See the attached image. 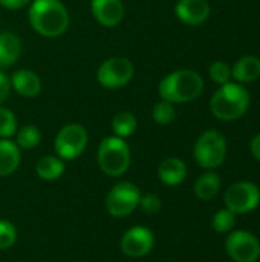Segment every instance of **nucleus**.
Masks as SVG:
<instances>
[{
    "label": "nucleus",
    "mask_w": 260,
    "mask_h": 262,
    "mask_svg": "<svg viewBox=\"0 0 260 262\" xmlns=\"http://www.w3.org/2000/svg\"><path fill=\"white\" fill-rule=\"evenodd\" d=\"M9 80L11 88H14V91L21 97L32 98L41 91V78L32 69H18L12 74Z\"/></svg>",
    "instance_id": "nucleus-14"
},
{
    "label": "nucleus",
    "mask_w": 260,
    "mask_h": 262,
    "mask_svg": "<svg viewBox=\"0 0 260 262\" xmlns=\"http://www.w3.org/2000/svg\"><path fill=\"white\" fill-rule=\"evenodd\" d=\"M89 141V134L84 126L78 123H70L63 126L54 141V147L57 152V157L61 160H75L78 158Z\"/></svg>",
    "instance_id": "nucleus-7"
},
{
    "label": "nucleus",
    "mask_w": 260,
    "mask_h": 262,
    "mask_svg": "<svg viewBox=\"0 0 260 262\" xmlns=\"http://www.w3.org/2000/svg\"><path fill=\"white\" fill-rule=\"evenodd\" d=\"M155 236L152 230L143 226L129 229L121 238V252L130 258H143L153 249Z\"/></svg>",
    "instance_id": "nucleus-11"
},
{
    "label": "nucleus",
    "mask_w": 260,
    "mask_h": 262,
    "mask_svg": "<svg viewBox=\"0 0 260 262\" xmlns=\"http://www.w3.org/2000/svg\"><path fill=\"white\" fill-rule=\"evenodd\" d=\"M40 141H41V132L38 127H35L32 124L23 126L21 129H18L15 132V144L20 149L31 150V149L37 147L40 144Z\"/></svg>",
    "instance_id": "nucleus-22"
},
{
    "label": "nucleus",
    "mask_w": 260,
    "mask_h": 262,
    "mask_svg": "<svg viewBox=\"0 0 260 262\" xmlns=\"http://www.w3.org/2000/svg\"><path fill=\"white\" fill-rule=\"evenodd\" d=\"M176 117V111H175V104L166 100L158 101L153 109H152V118L156 124L159 126H167L170 124Z\"/></svg>",
    "instance_id": "nucleus-23"
},
{
    "label": "nucleus",
    "mask_w": 260,
    "mask_h": 262,
    "mask_svg": "<svg viewBox=\"0 0 260 262\" xmlns=\"http://www.w3.org/2000/svg\"><path fill=\"white\" fill-rule=\"evenodd\" d=\"M250 92L241 83L222 84L211 97V114L222 121H234L245 115L250 107Z\"/></svg>",
    "instance_id": "nucleus-3"
},
{
    "label": "nucleus",
    "mask_w": 260,
    "mask_h": 262,
    "mask_svg": "<svg viewBox=\"0 0 260 262\" xmlns=\"http://www.w3.org/2000/svg\"><path fill=\"white\" fill-rule=\"evenodd\" d=\"M141 190L130 181H121L112 187L106 198L107 212L113 218H126L139 207Z\"/></svg>",
    "instance_id": "nucleus-6"
},
{
    "label": "nucleus",
    "mask_w": 260,
    "mask_h": 262,
    "mask_svg": "<svg viewBox=\"0 0 260 262\" xmlns=\"http://www.w3.org/2000/svg\"><path fill=\"white\" fill-rule=\"evenodd\" d=\"M17 241V230L12 223L0 220V250H6Z\"/></svg>",
    "instance_id": "nucleus-27"
},
{
    "label": "nucleus",
    "mask_w": 260,
    "mask_h": 262,
    "mask_svg": "<svg viewBox=\"0 0 260 262\" xmlns=\"http://www.w3.org/2000/svg\"><path fill=\"white\" fill-rule=\"evenodd\" d=\"M97 161L100 169L109 177H121L130 166V149L124 138L106 137L97 152Z\"/></svg>",
    "instance_id": "nucleus-4"
},
{
    "label": "nucleus",
    "mask_w": 260,
    "mask_h": 262,
    "mask_svg": "<svg viewBox=\"0 0 260 262\" xmlns=\"http://www.w3.org/2000/svg\"><path fill=\"white\" fill-rule=\"evenodd\" d=\"M139 207L147 215H156L161 210V200L153 193L144 195L139 200Z\"/></svg>",
    "instance_id": "nucleus-28"
},
{
    "label": "nucleus",
    "mask_w": 260,
    "mask_h": 262,
    "mask_svg": "<svg viewBox=\"0 0 260 262\" xmlns=\"http://www.w3.org/2000/svg\"><path fill=\"white\" fill-rule=\"evenodd\" d=\"M90 9L95 20L106 28L120 25L126 14L124 3L121 0H92Z\"/></svg>",
    "instance_id": "nucleus-13"
},
{
    "label": "nucleus",
    "mask_w": 260,
    "mask_h": 262,
    "mask_svg": "<svg viewBox=\"0 0 260 262\" xmlns=\"http://www.w3.org/2000/svg\"><path fill=\"white\" fill-rule=\"evenodd\" d=\"M204 91V78L192 69H178L167 74L158 84L161 100L173 104L190 103Z\"/></svg>",
    "instance_id": "nucleus-2"
},
{
    "label": "nucleus",
    "mask_w": 260,
    "mask_h": 262,
    "mask_svg": "<svg viewBox=\"0 0 260 262\" xmlns=\"http://www.w3.org/2000/svg\"><path fill=\"white\" fill-rule=\"evenodd\" d=\"M35 172L41 180L54 181L64 173V163L60 157L44 155L35 164Z\"/></svg>",
    "instance_id": "nucleus-19"
},
{
    "label": "nucleus",
    "mask_w": 260,
    "mask_h": 262,
    "mask_svg": "<svg viewBox=\"0 0 260 262\" xmlns=\"http://www.w3.org/2000/svg\"><path fill=\"white\" fill-rule=\"evenodd\" d=\"M193 155L196 163L204 169L219 167L227 155V140L218 130H205L195 143Z\"/></svg>",
    "instance_id": "nucleus-5"
},
{
    "label": "nucleus",
    "mask_w": 260,
    "mask_h": 262,
    "mask_svg": "<svg viewBox=\"0 0 260 262\" xmlns=\"http://www.w3.org/2000/svg\"><path fill=\"white\" fill-rule=\"evenodd\" d=\"M250 149H251V154L256 160L260 161V134H257L253 140H251V144H250Z\"/></svg>",
    "instance_id": "nucleus-31"
},
{
    "label": "nucleus",
    "mask_w": 260,
    "mask_h": 262,
    "mask_svg": "<svg viewBox=\"0 0 260 262\" xmlns=\"http://www.w3.org/2000/svg\"><path fill=\"white\" fill-rule=\"evenodd\" d=\"M21 55V40L17 34L5 31L0 34V68H9Z\"/></svg>",
    "instance_id": "nucleus-15"
},
{
    "label": "nucleus",
    "mask_w": 260,
    "mask_h": 262,
    "mask_svg": "<svg viewBox=\"0 0 260 262\" xmlns=\"http://www.w3.org/2000/svg\"><path fill=\"white\" fill-rule=\"evenodd\" d=\"M228 256L234 262H256L260 258L259 239L250 232H234L225 243Z\"/></svg>",
    "instance_id": "nucleus-10"
},
{
    "label": "nucleus",
    "mask_w": 260,
    "mask_h": 262,
    "mask_svg": "<svg viewBox=\"0 0 260 262\" xmlns=\"http://www.w3.org/2000/svg\"><path fill=\"white\" fill-rule=\"evenodd\" d=\"M136 127H138V120L129 111H120L112 118V130L120 138L130 137L136 130Z\"/></svg>",
    "instance_id": "nucleus-21"
},
{
    "label": "nucleus",
    "mask_w": 260,
    "mask_h": 262,
    "mask_svg": "<svg viewBox=\"0 0 260 262\" xmlns=\"http://www.w3.org/2000/svg\"><path fill=\"white\" fill-rule=\"evenodd\" d=\"M211 6L208 0H178L175 5L176 17L190 26L202 25L208 20Z\"/></svg>",
    "instance_id": "nucleus-12"
},
{
    "label": "nucleus",
    "mask_w": 260,
    "mask_h": 262,
    "mask_svg": "<svg viewBox=\"0 0 260 262\" xmlns=\"http://www.w3.org/2000/svg\"><path fill=\"white\" fill-rule=\"evenodd\" d=\"M32 0H0V5L6 9H21Z\"/></svg>",
    "instance_id": "nucleus-30"
},
{
    "label": "nucleus",
    "mask_w": 260,
    "mask_h": 262,
    "mask_svg": "<svg viewBox=\"0 0 260 262\" xmlns=\"http://www.w3.org/2000/svg\"><path fill=\"white\" fill-rule=\"evenodd\" d=\"M21 161L20 147L9 138H0V177L12 175Z\"/></svg>",
    "instance_id": "nucleus-17"
},
{
    "label": "nucleus",
    "mask_w": 260,
    "mask_h": 262,
    "mask_svg": "<svg viewBox=\"0 0 260 262\" xmlns=\"http://www.w3.org/2000/svg\"><path fill=\"white\" fill-rule=\"evenodd\" d=\"M213 229L219 233H227L230 230L234 229L236 226V215L228 210V209H224V210H219L215 216H213Z\"/></svg>",
    "instance_id": "nucleus-25"
},
{
    "label": "nucleus",
    "mask_w": 260,
    "mask_h": 262,
    "mask_svg": "<svg viewBox=\"0 0 260 262\" xmlns=\"http://www.w3.org/2000/svg\"><path fill=\"white\" fill-rule=\"evenodd\" d=\"M221 189V178L215 172H207L201 175L195 183V193L202 201L213 200Z\"/></svg>",
    "instance_id": "nucleus-20"
},
{
    "label": "nucleus",
    "mask_w": 260,
    "mask_h": 262,
    "mask_svg": "<svg viewBox=\"0 0 260 262\" xmlns=\"http://www.w3.org/2000/svg\"><path fill=\"white\" fill-rule=\"evenodd\" d=\"M231 77L241 83H253L260 77V58L254 55H245L239 58L231 68Z\"/></svg>",
    "instance_id": "nucleus-18"
},
{
    "label": "nucleus",
    "mask_w": 260,
    "mask_h": 262,
    "mask_svg": "<svg viewBox=\"0 0 260 262\" xmlns=\"http://www.w3.org/2000/svg\"><path fill=\"white\" fill-rule=\"evenodd\" d=\"M210 78L219 86L227 84L231 80V68L228 66V63L218 60L210 66Z\"/></svg>",
    "instance_id": "nucleus-26"
},
{
    "label": "nucleus",
    "mask_w": 260,
    "mask_h": 262,
    "mask_svg": "<svg viewBox=\"0 0 260 262\" xmlns=\"http://www.w3.org/2000/svg\"><path fill=\"white\" fill-rule=\"evenodd\" d=\"M158 177L167 186H178L187 177V166L176 157L166 158L158 167Z\"/></svg>",
    "instance_id": "nucleus-16"
},
{
    "label": "nucleus",
    "mask_w": 260,
    "mask_h": 262,
    "mask_svg": "<svg viewBox=\"0 0 260 262\" xmlns=\"http://www.w3.org/2000/svg\"><path fill=\"white\" fill-rule=\"evenodd\" d=\"M9 92H11V80L6 74L0 71V106L8 98Z\"/></svg>",
    "instance_id": "nucleus-29"
},
{
    "label": "nucleus",
    "mask_w": 260,
    "mask_h": 262,
    "mask_svg": "<svg viewBox=\"0 0 260 262\" xmlns=\"http://www.w3.org/2000/svg\"><path fill=\"white\" fill-rule=\"evenodd\" d=\"M28 18L32 29L43 37H60L69 28V12L60 0H32Z\"/></svg>",
    "instance_id": "nucleus-1"
},
{
    "label": "nucleus",
    "mask_w": 260,
    "mask_h": 262,
    "mask_svg": "<svg viewBox=\"0 0 260 262\" xmlns=\"http://www.w3.org/2000/svg\"><path fill=\"white\" fill-rule=\"evenodd\" d=\"M135 75L133 63L126 57L104 60L97 71V81L106 89H120L132 81Z\"/></svg>",
    "instance_id": "nucleus-8"
},
{
    "label": "nucleus",
    "mask_w": 260,
    "mask_h": 262,
    "mask_svg": "<svg viewBox=\"0 0 260 262\" xmlns=\"http://www.w3.org/2000/svg\"><path fill=\"white\" fill-rule=\"evenodd\" d=\"M17 132V117L15 114L0 106V138H11Z\"/></svg>",
    "instance_id": "nucleus-24"
},
{
    "label": "nucleus",
    "mask_w": 260,
    "mask_h": 262,
    "mask_svg": "<svg viewBox=\"0 0 260 262\" xmlns=\"http://www.w3.org/2000/svg\"><path fill=\"white\" fill-rule=\"evenodd\" d=\"M225 206L234 215H244L254 210L260 204L259 187L250 181L234 183L225 192Z\"/></svg>",
    "instance_id": "nucleus-9"
}]
</instances>
